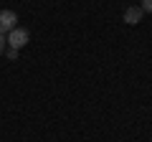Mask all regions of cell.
I'll return each instance as SVG.
<instances>
[{"label": "cell", "instance_id": "6da1fadb", "mask_svg": "<svg viewBox=\"0 0 152 142\" xmlns=\"http://www.w3.org/2000/svg\"><path fill=\"white\" fill-rule=\"evenodd\" d=\"M28 38H31V36H28V31H26V28H13V31L5 36L8 46H10V48H15V51H20L23 46L28 43Z\"/></svg>", "mask_w": 152, "mask_h": 142}, {"label": "cell", "instance_id": "7a4b0ae2", "mask_svg": "<svg viewBox=\"0 0 152 142\" xmlns=\"http://www.w3.org/2000/svg\"><path fill=\"white\" fill-rule=\"evenodd\" d=\"M13 28H18V15L13 10H0V33L8 36Z\"/></svg>", "mask_w": 152, "mask_h": 142}, {"label": "cell", "instance_id": "3957f363", "mask_svg": "<svg viewBox=\"0 0 152 142\" xmlns=\"http://www.w3.org/2000/svg\"><path fill=\"white\" fill-rule=\"evenodd\" d=\"M124 20L129 23V26L140 23L142 20V8H127V10H124Z\"/></svg>", "mask_w": 152, "mask_h": 142}, {"label": "cell", "instance_id": "277c9868", "mask_svg": "<svg viewBox=\"0 0 152 142\" xmlns=\"http://www.w3.org/2000/svg\"><path fill=\"white\" fill-rule=\"evenodd\" d=\"M142 13H152V0H142Z\"/></svg>", "mask_w": 152, "mask_h": 142}, {"label": "cell", "instance_id": "5b68a950", "mask_svg": "<svg viewBox=\"0 0 152 142\" xmlns=\"http://www.w3.org/2000/svg\"><path fill=\"white\" fill-rule=\"evenodd\" d=\"M8 59L15 61V59H18V51H15V48H8Z\"/></svg>", "mask_w": 152, "mask_h": 142}, {"label": "cell", "instance_id": "8992f818", "mask_svg": "<svg viewBox=\"0 0 152 142\" xmlns=\"http://www.w3.org/2000/svg\"><path fill=\"white\" fill-rule=\"evenodd\" d=\"M5 46H8V41H5V36H3V33H0V53H3V51H5Z\"/></svg>", "mask_w": 152, "mask_h": 142}]
</instances>
